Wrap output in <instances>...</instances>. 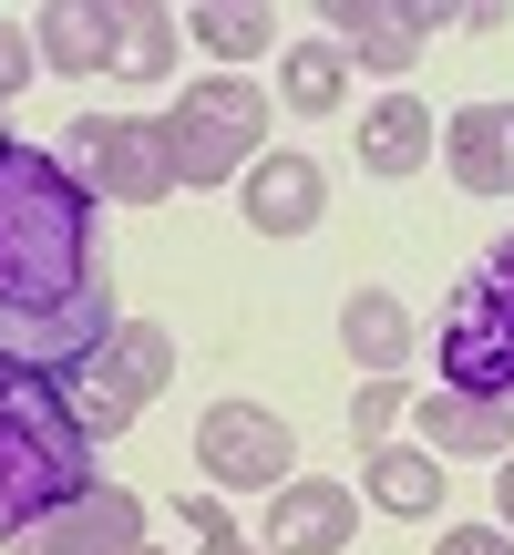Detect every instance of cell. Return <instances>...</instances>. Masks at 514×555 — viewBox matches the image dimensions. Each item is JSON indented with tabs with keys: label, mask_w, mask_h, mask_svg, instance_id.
Wrapping results in <instances>:
<instances>
[{
	"label": "cell",
	"mask_w": 514,
	"mask_h": 555,
	"mask_svg": "<svg viewBox=\"0 0 514 555\" xmlns=\"http://www.w3.org/2000/svg\"><path fill=\"white\" fill-rule=\"evenodd\" d=\"M114 330L124 309H114V247H103L93 185L41 144H11L0 155V350L73 380Z\"/></svg>",
	"instance_id": "6da1fadb"
},
{
	"label": "cell",
	"mask_w": 514,
	"mask_h": 555,
	"mask_svg": "<svg viewBox=\"0 0 514 555\" xmlns=\"http://www.w3.org/2000/svg\"><path fill=\"white\" fill-rule=\"evenodd\" d=\"M73 494H93V433H82L73 380H52V371L0 350V535L21 545Z\"/></svg>",
	"instance_id": "7a4b0ae2"
},
{
	"label": "cell",
	"mask_w": 514,
	"mask_h": 555,
	"mask_svg": "<svg viewBox=\"0 0 514 555\" xmlns=\"http://www.w3.org/2000/svg\"><path fill=\"white\" fill-rule=\"evenodd\" d=\"M433 391H463V401H504L514 412V237L484 247V268L453 288L433 330Z\"/></svg>",
	"instance_id": "3957f363"
},
{
	"label": "cell",
	"mask_w": 514,
	"mask_h": 555,
	"mask_svg": "<svg viewBox=\"0 0 514 555\" xmlns=\"http://www.w3.org/2000/svg\"><path fill=\"white\" fill-rule=\"evenodd\" d=\"M165 144H176V185H227L257 165V144H268V93L237 73H206L185 82L176 103H165Z\"/></svg>",
	"instance_id": "277c9868"
},
{
	"label": "cell",
	"mask_w": 514,
	"mask_h": 555,
	"mask_svg": "<svg viewBox=\"0 0 514 555\" xmlns=\"http://www.w3.org/2000/svg\"><path fill=\"white\" fill-rule=\"evenodd\" d=\"M62 165H73L93 196H114V206L176 196V144H165V114H155V124H134V114H82L73 134H62Z\"/></svg>",
	"instance_id": "5b68a950"
},
{
	"label": "cell",
	"mask_w": 514,
	"mask_h": 555,
	"mask_svg": "<svg viewBox=\"0 0 514 555\" xmlns=\"http://www.w3.org/2000/svg\"><path fill=\"white\" fill-rule=\"evenodd\" d=\"M176 380V330H155V319H124L114 339H103L93 360L73 371V401H82V433H134V412Z\"/></svg>",
	"instance_id": "8992f818"
},
{
	"label": "cell",
	"mask_w": 514,
	"mask_h": 555,
	"mask_svg": "<svg viewBox=\"0 0 514 555\" xmlns=\"http://www.w3.org/2000/svg\"><path fill=\"white\" fill-rule=\"evenodd\" d=\"M196 463L206 483H227V494H278L298 463V433L268 412V401H217V412L196 422Z\"/></svg>",
	"instance_id": "52a82bcc"
},
{
	"label": "cell",
	"mask_w": 514,
	"mask_h": 555,
	"mask_svg": "<svg viewBox=\"0 0 514 555\" xmlns=\"http://www.w3.org/2000/svg\"><path fill=\"white\" fill-rule=\"evenodd\" d=\"M134 545H144V494H124V483H93L21 535V555H134Z\"/></svg>",
	"instance_id": "ba28073f"
},
{
	"label": "cell",
	"mask_w": 514,
	"mask_h": 555,
	"mask_svg": "<svg viewBox=\"0 0 514 555\" xmlns=\"http://www.w3.org/2000/svg\"><path fill=\"white\" fill-rule=\"evenodd\" d=\"M237 206L257 237H309L319 206H330V176H319V155H257L237 176Z\"/></svg>",
	"instance_id": "9c48e42d"
},
{
	"label": "cell",
	"mask_w": 514,
	"mask_h": 555,
	"mask_svg": "<svg viewBox=\"0 0 514 555\" xmlns=\"http://www.w3.org/2000/svg\"><path fill=\"white\" fill-rule=\"evenodd\" d=\"M350 525H360L350 483L288 474V483L268 494V555H339V545H350Z\"/></svg>",
	"instance_id": "30bf717a"
},
{
	"label": "cell",
	"mask_w": 514,
	"mask_h": 555,
	"mask_svg": "<svg viewBox=\"0 0 514 555\" xmlns=\"http://www.w3.org/2000/svg\"><path fill=\"white\" fill-rule=\"evenodd\" d=\"M442 165L463 196H514V103H463L442 124Z\"/></svg>",
	"instance_id": "8fae6325"
},
{
	"label": "cell",
	"mask_w": 514,
	"mask_h": 555,
	"mask_svg": "<svg viewBox=\"0 0 514 555\" xmlns=\"http://www.w3.org/2000/svg\"><path fill=\"white\" fill-rule=\"evenodd\" d=\"M433 165V103L422 93H381L360 114V176H422Z\"/></svg>",
	"instance_id": "7c38bea8"
},
{
	"label": "cell",
	"mask_w": 514,
	"mask_h": 555,
	"mask_svg": "<svg viewBox=\"0 0 514 555\" xmlns=\"http://www.w3.org/2000/svg\"><path fill=\"white\" fill-rule=\"evenodd\" d=\"M31 41H41V62H52V73H114V52H124V11L52 0V11L31 21Z\"/></svg>",
	"instance_id": "4fadbf2b"
},
{
	"label": "cell",
	"mask_w": 514,
	"mask_h": 555,
	"mask_svg": "<svg viewBox=\"0 0 514 555\" xmlns=\"http://www.w3.org/2000/svg\"><path fill=\"white\" fill-rule=\"evenodd\" d=\"M412 339L422 330H412V309H401L391 288H350V309H339V350H350L371 380H391L401 360H412Z\"/></svg>",
	"instance_id": "5bb4252c"
},
{
	"label": "cell",
	"mask_w": 514,
	"mask_h": 555,
	"mask_svg": "<svg viewBox=\"0 0 514 555\" xmlns=\"http://www.w3.org/2000/svg\"><path fill=\"white\" fill-rule=\"evenodd\" d=\"M422 31H433V11H401V0H350L339 11V52L371 62V73H412Z\"/></svg>",
	"instance_id": "9a60e30c"
},
{
	"label": "cell",
	"mask_w": 514,
	"mask_h": 555,
	"mask_svg": "<svg viewBox=\"0 0 514 555\" xmlns=\"http://www.w3.org/2000/svg\"><path fill=\"white\" fill-rule=\"evenodd\" d=\"M422 453H514V412L504 401H463V391H433L422 401Z\"/></svg>",
	"instance_id": "2e32d148"
},
{
	"label": "cell",
	"mask_w": 514,
	"mask_h": 555,
	"mask_svg": "<svg viewBox=\"0 0 514 555\" xmlns=\"http://www.w3.org/2000/svg\"><path fill=\"white\" fill-rule=\"evenodd\" d=\"M360 504H381V515H401V525H433V504H442V453H401V442H381L371 474H360Z\"/></svg>",
	"instance_id": "e0dca14e"
},
{
	"label": "cell",
	"mask_w": 514,
	"mask_h": 555,
	"mask_svg": "<svg viewBox=\"0 0 514 555\" xmlns=\"http://www.w3.org/2000/svg\"><path fill=\"white\" fill-rule=\"evenodd\" d=\"M339 93H350V52L339 41H288L278 52V103L288 114H339Z\"/></svg>",
	"instance_id": "ac0fdd59"
},
{
	"label": "cell",
	"mask_w": 514,
	"mask_h": 555,
	"mask_svg": "<svg viewBox=\"0 0 514 555\" xmlns=\"http://www.w3.org/2000/svg\"><path fill=\"white\" fill-rule=\"evenodd\" d=\"M114 73H124V82H165V73H176V11H124Z\"/></svg>",
	"instance_id": "d6986e66"
},
{
	"label": "cell",
	"mask_w": 514,
	"mask_h": 555,
	"mask_svg": "<svg viewBox=\"0 0 514 555\" xmlns=\"http://www.w3.org/2000/svg\"><path fill=\"white\" fill-rule=\"evenodd\" d=\"M185 31H196L217 62H247V52H268V11H247V0H206V11H185Z\"/></svg>",
	"instance_id": "ffe728a7"
},
{
	"label": "cell",
	"mask_w": 514,
	"mask_h": 555,
	"mask_svg": "<svg viewBox=\"0 0 514 555\" xmlns=\"http://www.w3.org/2000/svg\"><path fill=\"white\" fill-rule=\"evenodd\" d=\"M391 422H401V380H371V391L350 401V442H371V453H381V442H391Z\"/></svg>",
	"instance_id": "44dd1931"
},
{
	"label": "cell",
	"mask_w": 514,
	"mask_h": 555,
	"mask_svg": "<svg viewBox=\"0 0 514 555\" xmlns=\"http://www.w3.org/2000/svg\"><path fill=\"white\" fill-rule=\"evenodd\" d=\"M31 73H41V41L21 31V21H0V93H21Z\"/></svg>",
	"instance_id": "7402d4cb"
},
{
	"label": "cell",
	"mask_w": 514,
	"mask_h": 555,
	"mask_svg": "<svg viewBox=\"0 0 514 555\" xmlns=\"http://www.w3.org/2000/svg\"><path fill=\"white\" fill-rule=\"evenodd\" d=\"M433 555H514V545H504V525H453Z\"/></svg>",
	"instance_id": "603a6c76"
},
{
	"label": "cell",
	"mask_w": 514,
	"mask_h": 555,
	"mask_svg": "<svg viewBox=\"0 0 514 555\" xmlns=\"http://www.w3.org/2000/svg\"><path fill=\"white\" fill-rule=\"evenodd\" d=\"M494 504H504V525H514V453L494 463Z\"/></svg>",
	"instance_id": "cb8c5ba5"
},
{
	"label": "cell",
	"mask_w": 514,
	"mask_h": 555,
	"mask_svg": "<svg viewBox=\"0 0 514 555\" xmlns=\"http://www.w3.org/2000/svg\"><path fill=\"white\" fill-rule=\"evenodd\" d=\"M206 555H268V545H247V535H217V545H206Z\"/></svg>",
	"instance_id": "d4e9b609"
},
{
	"label": "cell",
	"mask_w": 514,
	"mask_h": 555,
	"mask_svg": "<svg viewBox=\"0 0 514 555\" xmlns=\"http://www.w3.org/2000/svg\"><path fill=\"white\" fill-rule=\"evenodd\" d=\"M0 155H11V124H0Z\"/></svg>",
	"instance_id": "484cf974"
},
{
	"label": "cell",
	"mask_w": 514,
	"mask_h": 555,
	"mask_svg": "<svg viewBox=\"0 0 514 555\" xmlns=\"http://www.w3.org/2000/svg\"><path fill=\"white\" fill-rule=\"evenodd\" d=\"M134 555H144V545H134Z\"/></svg>",
	"instance_id": "4316f807"
}]
</instances>
